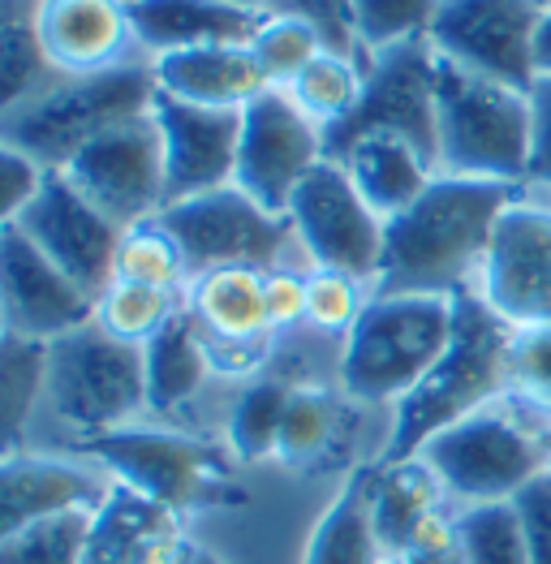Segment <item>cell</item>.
Segmentation results:
<instances>
[{
  "instance_id": "cell-1",
  "label": "cell",
  "mask_w": 551,
  "mask_h": 564,
  "mask_svg": "<svg viewBox=\"0 0 551 564\" xmlns=\"http://www.w3.org/2000/svg\"><path fill=\"white\" fill-rule=\"evenodd\" d=\"M517 186L478 177H435L392 220H383V254L375 284L379 293H440L453 297L465 276L483 268L491 234Z\"/></svg>"
},
{
  "instance_id": "cell-2",
  "label": "cell",
  "mask_w": 551,
  "mask_h": 564,
  "mask_svg": "<svg viewBox=\"0 0 551 564\" xmlns=\"http://www.w3.org/2000/svg\"><path fill=\"white\" fill-rule=\"evenodd\" d=\"M508 340L512 324H505L474 289L453 293V340L444 358L418 379V388L397 401L392 435L379 462H410L440 431L487 410L500 392H508Z\"/></svg>"
},
{
  "instance_id": "cell-3",
  "label": "cell",
  "mask_w": 551,
  "mask_h": 564,
  "mask_svg": "<svg viewBox=\"0 0 551 564\" xmlns=\"http://www.w3.org/2000/svg\"><path fill=\"white\" fill-rule=\"evenodd\" d=\"M440 169L449 177H478L517 186L534 160L530 91L491 83L440 56Z\"/></svg>"
},
{
  "instance_id": "cell-4",
  "label": "cell",
  "mask_w": 551,
  "mask_h": 564,
  "mask_svg": "<svg viewBox=\"0 0 551 564\" xmlns=\"http://www.w3.org/2000/svg\"><path fill=\"white\" fill-rule=\"evenodd\" d=\"M453 340V297L375 293L345 336L341 383L354 401H401Z\"/></svg>"
},
{
  "instance_id": "cell-5",
  "label": "cell",
  "mask_w": 551,
  "mask_h": 564,
  "mask_svg": "<svg viewBox=\"0 0 551 564\" xmlns=\"http://www.w3.org/2000/svg\"><path fill=\"white\" fill-rule=\"evenodd\" d=\"M155 69L121 65L91 78H61L35 99L4 112V142L61 173L87 142L108 134L121 121L147 117L155 108Z\"/></svg>"
},
{
  "instance_id": "cell-6",
  "label": "cell",
  "mask_w": 551,
  "mask_h": 564,
  "mask_svg": "<svg viewBox=\"0 0 551 564\" xmlns=\"http://www.w3.org/2000/svg\"><path fill=\"white\" fill-rule=\"evenodd\" d=\"M99 466L112 470V482L134 487L138 496L185 513V509H220L246 500L229 482V470L216 448L155 426H117L99 431L83 444Z\"/></svg>"
},
{
  "instance_id": "cell-7",
  "label": "cell",
  "mask_w": 551,
  "mask_h": 564,
  "mask_svg": "<svg viewBox=\"0 0 551 564\" xmlns=\"http://www.w3.org/2000/svg\"><path fill=\"white\" fill-rule=\"evenodd\" d=\"M440 52L431 40L383 47L367 65V87L358 108L323 134L327 160H341L358 139L392 134L406 139L426 155L431 169H440Z\"/></svg>"
},
{
  "instance_id": "cell-8",
  "label": "cell",
  "mask_w": 551,
  "mask_h": 564,
  "mask_svg": "<svg viewBox=\"0 0 551 564\" xmlns=\"http://www.w3.org/2000/svg\"><path fill=\"white\" fill-rule=\"evenodd\" d=\"M47 401L65 423L83 431H117L147 410L142 349L117 340L99 324L47 345Z\"/></svg>"
},
{
  "instance_id": "cell-9",
  "label": "cell",
  "mask_w": 551,
  "mask_h": 564,
  "mask_svg": "<svg viewBox=\"0 0 551 564\" xmlns=\"http://www.w3.org/2000/svg\"><path fill=\"white\" fill-rule=\"evenodd\" d=\"M444 491L469 505H505L517 500L539 474H548L543 435H530L517 419L500 410H478L469 419L440 431L418 453Z\"/></svg>"
},
{
  "instance_id": "cell-10",
  "label": "cell",
  "mask_w": 551,
  "mask_h": 564,
  "mask_svg": "<svg viewBox=\"0 0 551 564\" xmlns=\"http://www.w3.org/2000/svg\"><path fill=\"white\" fill-rule=\"evenodd\" d=\"M539 0H440L431 47L469 74L530 91L539 83Z\"/></svg>"
},
{
  "instance_id": "cell-11",
  "label": "cell",
  "mask_w": 551,
  "mask_h": 564,
  "mask_svg": "<svg viewBox=\"0 0 551 564\" xmlns=\"http://www.w3.org/2000/svg\"><path fill=\"white\" fill-rule=\"evenodd\" d=\"M160 225L182 246L185 263L194 272L216 268H272L284 250V237L293 234L289 216H276L263 203H255L241 186L207 189L182 203H169L160 212Z\"/></svg>"
},
{
  "instance_id": "cell-12",
  "label": "cell",
  "mask_w": 551,
  "mask_h": 564,
  "mask_svg": "<svg viewBox=\"0 0 551 564\" xmlns=\"http://www.w3.org/2000/svg\"><path fill=\"white\" fill-rule=\"evenodd\" d=\"M61 173L121 229L155 220L169 207L164 142H160V126L151 112L121 121L108 134L87 142Z\"/></svg>"
},
{
  "instance_id": "cell-13",
  "label": "cell",
  "mask_w": 551,
  "mask_h": 564,
  "mask_svg": "<svg viewBox=\"0 0 551 564\" xmlns=\"http://www.w3.org/2000/svg\"><path fill=\"white\" fill-rule=\"evenodd\" d=\"M289 225L323 272L375 281L383 254V220L349 182L345 164L320 160L289 198Z\"/></svg>"
},
{
  "instance_id": "cell-14",
  "label": "cell",
  "mask_w": 551,
  "mask_h": 564,
  "mask_svg": "<svg viewBox=\"0 0 551 564\" xmlns=\"http://www.w3.org/2000/svg\"><path fill=\"white\" fill-rule=\"evenodd\" d=\"M327 160L323 130L293 104V95L268 87L259 99L241 108V142H237V177L255 203L284 216L293 189L306 182V173Z\"/></svg>"
},
{
  "instance_id": "cell-15",
  "label": "cell",
  "mask_w": 551,
  "mask_h": 564,
  "mask_svg": "<svg viewBox=\"0 0 551 564\" xmlns=\"http://www.w3.org/2000/svg\"><path fill=\"white\" fill-rule=\"evenodd\" d=\"M56 268H65L99 302V293L117 281V246L121 225H112L65 173H47L40 198L13 220Z\"/></svg>"
},
{
  "instance_id": "cell-16",
  "label": "cell",
  "mask_w": 551,
  "mask_h": 564,
  "mask_svg": "<svg viewBox=\"0 0 551 564\" xmlns=\"http://www.w3.org/2000/svg\"><path fill=\"white\" fill-rule=\"evenodd\" d=\"M478 297L512 328L551 324V212L512 203L478 268Z\"/></svg>"
},
{
  "instance_id": "cell-17",
  "label": "cell",
  "mask_w": 551,
  "mask_h": 564,
  "mask_svg": "<svg viewBox=\"0 0 551 564\" xmlns=\"http://www.w3.org/2000/svg\"><path fill=\"white\" fill-rule=\"evenodd\" d=\"M0 289H4V332L52 345L95 324L91 293L65 268H56L18 225H4L0 234Z\"/></svg>"
},
{
  "instance_id": "cell-18",
  "label": "cell",
  "mask_w": 551,
  "mask_h": 564,
  "mask_svg": "<svg viewBox=\"0 0 551 564\" xmlns=\"http://www.w3.org/2000/svg\"><path fill=\"white\" fill-rule=\"evenodd\" d=\"M151 117H155L160 142H164L169 203L233 186V177H237V142H241V112H233V108H198V104H182V99L160 91Z\"/></svg>"
},
{
  "instance_id": "cell-19",
  "label": "cell",
  "mask_w": 551,
  "mask_h": 564,
  "mask_svg": "<svg viewBox=\"0 0 551 564\" xmlns=\"http://www.w3.org/2000/svg\"><path fill=\"white\" fill-rule=\"evenodd\" d=\"M35 31L61 78H91L130 65L138 44L126 0H35Z\"/></svg>"
},
{
  "instance_id": "cell-20",
  "label": "cell",
  "mask_w": 551,
  "mask_h": 564,
  "mask_svg": "<svg viewBox=\"0 0 551 564\" xmlns=\"http://www.w3.org/2000/svg\"><path fill=\"white\" fill-rule=\"evenodd\" d=\"M112 482L95 470H83L61 457H35V453H4L0 466V530L13 534L22 525L61 518L74 509H99Z\"/></svg>"
},
{
  "instance_id": "cell-21",
  "label": "cell",
  "mask_w": 551,
  "mask_h": 564,
  "mask_svg": "<svg viewBox=\"0 0 551 564\" xmlns=\"http://www.w3.org/2000/svg\"><path fill=\"white\" fill-rule=\"evenodd\" d=\"M185 552L177 513L112 482L91 518L87 564H177Z\"/></svg>"
},
{
  "instance_id": "cell-22",
  "label": "cell",
  "mask_w": 551,
  "mask_h": 564,
  "mask_svg": "<svg viewBox=\"0 0 551 564\" xmlns=\"http://www.w3.org/2000/svg\"><path fill=\"white\" fill-rule=\"evenodd\" d=\"M185 315L198 324L207 349H263L272 332L268 272L263 268L198 272L185 293Z\"/></svg>"
},
{
  "instance_id": "cell-23",
  "label": "cell",
  "mask_w": 551,
  "mask_h": 564,
  "mask_svg": "<svg viewBox=\"0 0 551 564\" xmlns=\"http://www.w3.org/2000/svg\"><path fill=\"white\" fill-rule=\"evenodd\" d=\"M151 69H155L160 91L182 99V104H198V108H233V112H241L250 99H259L268 91V78H263L250 44L169 52V56H155Z\"/></svg>"
},
{
  "instance_id": "cell-24",
  "label": "cell",
  "mask_w": 551,
  "mask_h": 564,
  "mask_svg": "<svg viewBox=\"0 0 551 564\" xmlns=\"http://www.w3.org/2000/svg\"><path fill=\"white\" fill-rule=\"evenodd\" d=\"M440 496H444V482L422 457L370 466V518L388 561H401L426 534L449 525V518L440 513Z\"/></svg>"
},
{
  "instance_id": "cell-25",
  "label": "cell",
  "mask_w": 551,
  "mask_h": 564,
  "mask_svg": "<svg viewBox=\"0 0 551 564\" xmlns=\"http://www.w3.org/2000/svg\"><path fill=\"white\" fill-rule=\"evenodd\" d=\"M138 47L169 56V52H190V47H216V44H250L263 13L237 9L225 0H134Z\"/></svg>"
},
{
  "instance_id": "cell-26",
  "label": "cell",
  "mask_w": 551,
  "mask_h": 564,
  "mask_svg": "<svg viewBox=\"0 0 551 564\" xmlns=\"http://www.w3.org/2000/svg\"><path fill=\"white\" fill-rule=\"evenodd\" d=\"M336 164H345L349 182L358 186V194L370 203V212L379 220H392L410 207L422 189L431 186V164L426 155L410 147L406 139H392V134H370L358 139Z\"/></svg>"
},
{
  "instance_id": "cell-27",
  "label": "cell",
  "mask_w": 551,
  "mask_h": 564,
  "mask_svg": "<svg viewBox=\"0 0 551 564\" xmlns=\"http://www.w3.org/2000/svg\"><path fill=\"white\" fill-rule=\"evenodd\" d=\"M142 367H147V405L151 410L185 405L207 383V376L216 371L203 332L185 311H177L164 328L142 345Z\"/></svg>"
},
{
  "instance_id": "cell-28",
  "label": "cell",
  "mask_w": 551,
  "mask_h": 564,
  "mask_svg": "<svg viewBox=\"0 0 551 564\" xmlns=\"http://www.w3.org/2000/svg\"><path fill=\"white\" fill-rule=\"evenodd\" d=\"M302 564H392L370 518V470H358L320 518Z\"/></svg>"
},
{
  "instance_id": "cell-29",
  "label": "cell",
  "mask_w": 551,
  "mask_h": 564,
  "mask_svg": "<svg viewBox=\"0 0 551 564\" xmlns=\"http://www.w3.org/2000/svg\"><path fill=\"white\" fill-rule=\"evenodd\" d=\"M52 65L35 31V0H0V99L4 112L47 91Z\"/></svg>"
},
{
  "instance_id": "cell-30",
  "label": "cell",
  "mask_w": 551,
  "mask_h": 564,
  "mask_svg": "<svg viewBox=\"0 0 551 564\" xmlns=\"http://www.w3.org/2000/svg\"><path fill=\"white\" fill-rule=\"evenodd\" d=\"M40 397H47V345L4 332L0 340V426H4V448L18 453L22 431L31 423Z\"/></svg>"
},
{
  "instance_id": "cell-31",
  "label": "cell",
  "mask_w": 551,
  "mask_h": 564,
  "mask_svg": "<svg viewBox=\"0 0 551 564\" xmlns=\"http://www.w3.org/2000/svg\"><path fill=\"white\" fill-rule=\"evenodd\" d=\"M363 87H367V69H358V61H354L349 52L323 47L320 56H315L284 91L293 95V104L327 134L332 126H341V121L358 108Z\"/></svg>"
},
{
  "instance_id": "cell-32",
  "label": "cell",
  "mask_w": 551,
  "mask_h": 564,
  "mask_svg": "<svg viewBox=\"0 0 551 564\" xmlns=\"http://www.w3.org/2000/svg\"><path fill=\"white\" fill-rule=\"evenodd\" d=\"M289 397H293V383L284 379H255L237 392L229 410V440L241 462H263L276 453Z\"/></svg>"
},
{
  "instance_id": "cell-33",
  "label": "cell",
  "mask_w": 551,
  "mask_h": 564,
  "mask_svg": "<svg viewBox=\"0 0 551 564\" xmlns=\"http://www.w3.org/2000/svg\"><path fill=\"white\" fill-rule=\"evenodd\" d=\"M185 272H190V263H185L182 246L160 225V216L155 220H142V225L121 234V246H117V281L177 293Z\"/></svg>"
},
{
  "instance_id": "cell-34",
  "label": "cell",
  "mask_w": 551,
  "mask_h": 564,
  "mask_svg": "<svg viewBox=\"0 0 551 564\" xmlns=\"http://www.w3.org/2000/svg\"><path fill=\"white\" fill-rule=\"evenodd\" d=\"M95 509H74L61 518L22 525L4 534L0 564H87V539H91Z\"/></svg>"
},
{
  "instance_id": "cell-35",
  "label": "cell",
  "mask_w": 551,
  "mask_h": 564,
  "mask_svg": "<svg viewBox=\"0 0 551 564\" xmlns=\"http://www.w3.org/2000/svg\"><path fill=\"white\" fill-rule=\"evenodd\" d=\"M457 543L465 564H530L526 556V530L517 505H469L461 518H453Z\"/></svg>"
},
{
  "instance_id": "cell-36",
  "label": "cell",
  "mask_w": 551,
  "mask_h": 564,
  "mask_svg": "<svg viewBox=\"0 0 551 564\" xmlns=\"http://www.w3.org/2000/svg\"><path fill=\"white\" fill-rule=\"evenodd\" d=\"M173 315H177L173 293L147 289V284L112 281L99 293V302H95V324L104 332H112L117 340H126V345H138V349L164 328Z\"/></svg>"
},
{
  "instance_id": "cell-37",
  "label": "cell",
  "mask_w": 551,
  "mask_h": 564,
  "mask_svg": "<svg viewBox=\"0 0 551 564\" xmlns=\"http://www.w3.org/2000/svg\"><path fill=\"white\" fill-rule=\"evenodd\" d=\"M323 47L327 44H323L320 31L302 18H289V13H263V22L250 40V52H255L268 87H280V91L320 56Z\"/></svg>"
},
{
  "instance_id": "cell-38",
  "label": "cell",
  "mask_w": 551,
  "mask_h": 564,
  "mask_svg": "<svg viewBox=\"0 0 551 564\" xmlns=\"http://www.w3.org/2000/svg\"><path fill=\"white\" fill-rule=\"evenodd\" d=\"M336 401L323 392V388H293L289 397V410H284V423H280V444H276V457L289 462V466H306L323 457L332 448V435H336Z\"/></svg>"
},
{
  "instance_id": "cell-39",
  "label": "cell",
  "mask_w": 551,
  "mask_h": 564,
  "mask_svg": "<svg viewBox=\"0 0 551 564\" xmlns=\"http://www.w3.org/2000/svg\"><path fill=\"white\" fill-rule=\"evenodd\" d=\"M440 0H354V35L370 52L426 40Z\"/></svg>"
},
{
  "instance_id": "cell-40",
  "label": "cell",
  "mask_w": 551,
  "mask_h": 564,
  "mask_svg": "<svg viewBox=\"0 0 551 564\" xmlns=\"http://www.w3.org/2000/svg\"><path fill=\"white\" fill-rule=\"evenodd\" d=\"M508 397L551 423V324L512 328L508 340Z\"/></svg>"
},
{
  "instance_id": "cell-41",
  "label": "cell",
  "mask_w": 551,
  "mask_h": 564,
  "mask_svg": "<svg viewBox=\"0 0 551 564\" xmlns=\"http://www.w3.org/2000/svg\"><path fill=\"white\" fill-rule=\"evenodd\" d=\"M367 302H363V281L345 276V272H315L306 276V324L315 332H354L363 319Z\"/></svg>"
},
{
  "instance_id": "cell-42",
  "label": "cell",
  "mask_w": 551,
  "mask_h": 564,
  "mask_svg": "<svg viewBox=\"0 0 551 564\" xmlns=\"http://www.w3.org/2000/svg\"><path fill=\"white\" fill-rule=\"evenodd\" d=\"M47 173L40 160H31L26 151H18V147H0V216H4V225H13L35 198H40V189H44Z\"/></svg>"
},
{
  "instance_id": "cell-43",
  "label": "cell",
  "mask_w": 551,
  "mask_h": 564,
  "mask_svg": "<svg viewBox=\"0 0 551 564\" xmlns=\"http://www.w3.org/2000/svg\"><path fill=\"white\" fill-rule=\"evenodd\" d=\"M268 13H289V18L311 22L332 52H354L358 47V35H354V0H272Z\"/></svg>"
},
{
  "instance_id": "cell-44",
  "label": "cell",
  "mask_w": 551,
  "mask_h": 564,
  "mask_svg": "<svg viewBox=\"0 0 551 564\" xmlns=\"http://www.w3.org/2000/svg\"><path fill=\"white\" fill-rule=\"evenodd\" d=\"M512 505H517V513H521L530 564H551V470L539 474Z\"/></svg>"
},
{
  "instance_id": "cell-45",
  "label": "cell",
  "mask_w": 551,
  "mask_h": 564,
  "mask_svg": "<svg viewBox=\"0 0 551 564\" xmlns=\"http://www.w3.org/2000/svg\"><path fill=\"white\" fill-rule=\"evenodd\" d=\"M268 315H272V332L306 324V276L272 268L268 272Z\"/></svg>"
},
{
  "instance_id": "cell-46",
  "label": "cell",
  "mask_w": 551,
  "mask_h": 564,
  "mask_svg": "<svg viewBox=\"0 0 551 564\" xmlns=\"http://www.w3.org/2000/svg\"><path fill=\"white\" fill-rule=\"evenodd\" d=\"M530 112H534V160L530 177L551 189V74H539L530 87Z\"/></svg>"
},
{
  "instance_id": "cell-47",
  "label": "cell",
  "mask_w": 551,
  "mask_h": 564,
  "mask_svg": "<svg viewBox=\"0 0 551 564\" xmlns=\"http://www.w3.org/2000/svg\"><path fill=\"white\" fill-rule=\"evenodd\" d=\"M392 564H465V552H461L453 521H449V525H440L435 534H426L413 552H406L401 561H392Z\"/></svg>"
},
{
  "instance_id": "cell-48",
  "label": "cell",
  "mask_w": 551,
  "mask_h": 564,
  "mask_svg": "<svg viewBox=\"0 0 551 564\" xmlns=\"http://www.w3.org/2000/svg\"><path fill=\"white\" fill-rule=\"evenodd\" d=\"M539 74H551V9H543V26H539Z\"/></svg>"
},
{
  "instance_id": "cell-49",
  "label": "cell",
  "mask_w": 551,
  "mask_h": 564,
  "mask_svg": "<svg viewBox=\"0 0 551 564\" xmlns=\"http://www.w3.org/2000/svg\"><path fill=\"white\" fill-rule=\"evenodd\" d=\"M177 564H225L216 552H207V547H198V543H185V552H182V561Z\"/></svg>"
},
{
  "instance_id": "cell-50",
  "label": "cell",
  "mask_w": 551,
  "mask_h": 564,
  "mask_svg": "<svg viewBox=\"0 0 551 564\" xmlns=\"http://www.w3.org/2000/svg\"><path fill=\"white\" fill-rule=\"evenodd\" d=\"M225 4H237V9H250V13H268L272 0H225Z\"/></svg>"
},
{
  "instance_id": "cell-51",
  "label": "cell",
  "mask_w": 551,
  "mask_h": 564,
  "mask_svg": "<svg viewBox=\"0 0 551 564\" xmlns=\"http://www.w3.org/2000/svg\"><path fill=\"white\" fill-rule=\"evenodd\" d=\"M543 453H548V470H551V426L543 431Z\"/></svg>"
},
{
  "instance_id": "cell-52",
  "label": "cell",
  "mask_w": 551,
  "mask_h": 564,
  "mask_svg": "<svg viewBox=\"0 0 551 564\" xmlns=\"http://www.w3.org/2000/svg\"><path fill=\"white\" fill-rule=\"evenodd\" d=\"M539 4H543V9H551V0H539Z\"/></svg>"
},
{
  "instance_id": "cell-53",
  "label": "cell",
  "mask_w": 551,
  "mask_h": 564,
  "mask_svg": "<svg viewBox=\"0 0 551 564\" xmlns=\"http://www.w3.org/2000/svg\"><path fill=\"white\" fill-rule=\"evenodd\" d=\"M126 4H134V0H126Z\"/></svg>"
}]
</instances>
